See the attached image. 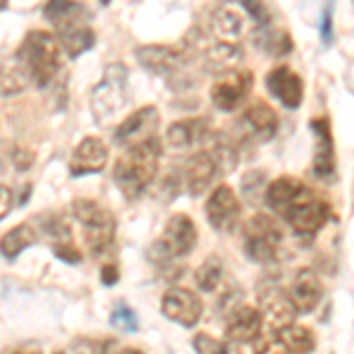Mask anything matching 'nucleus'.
Masks as SVG:
<instances>
[{
  "label": "nucleus",
  "instance_id": "1",
  "mask_svg": "<svg viewBox=\"0 0 354 354\" xmlns=\"http://www.w3.org/2000/svg\"><path fill=\"white\" fill-rule=\"evenodd\" d=\"M267 205L290 225L295 234H317L328 222V203L298 177L283 175L267 187Z\"/></svg>",
  "mask_w": 354,
  "mask_h": 354
},
{
  "label": "nucleus",
  "instance_id": "2",
  "mask_svg": "<svg viewBox=\"0 0 354 354\" xmlns=\"http://www.w3.org/2000/svg\"><path fill=\"white\" fill-rule=\"evenodd\" d=\"M158 161H161V145H158L156 137L130 145L128 151L118 158L116 165H113V182L128 201L140 198L149 189V185L158 173Z\"/></svg>",
  "mask_w": 354,
  "mask_h": 354
},
{
  "label": "nucleus",
  "instance_id": "3",
  "mask_svg": "<svg viewBox=\"0 0 354 354\" xmlns=\"http://www.w3.org/2000/svg\"><path fill=\"white\" fill-rule=\"evenodd\" d=\"M45 19L55 26L59 48L68 57H81L95 45V31L90 26V12L76 0H50L45 5Z\"/></svg>",
  "mask_w": 354,
  "mask_h": 354
},
{
  "label": "nucleus",
  "instance_id": "4",
  "mask_svg": "<svg viewBox=\"0 0 354 354\" xmlns=\"http://www.w3.org/2000/svg\"><path fill=\"white\" fill-rule=\"evenodd\" d=\"M15 62L24 71L28 83L48 88L62 66L59 41L48 31H28L17 50Z\"/></svg>",
  "mask_w": 354,
  "mask_h": 354
},
{
  "label": "nucleus",
  "instance_id": "5",
  "mask_svg": "<svg viewBox=\"0 0 354 354\" xmlns=\"http://www.w3.org/2000/svg\"><path fill=\"white\" fill-rule=\"evenodd\" d=\"M73 218L81 225L83 239L88 250L100 258V255L109 253V248L113 245V236H116V220L104 205L90 201V198H78L71 203Z\"/></svg>",
  "mask_w": 354,
  "mask_h": 354
},
{
  "label": "nucleus",
  "instance_id": "6",
  "mask_svg": "<svg viewBox=\"0 0 354 354\" xmlns=\"http://www.w3.org/2000/svg\"><path fill=\"white\" fill-rule=\"evenodd\" d=\"M283 245V230L277 218L265 213L253 215L243 227V250L253 262L267 265L274 262L281 253Z\"/></svg>",
  "mask_w": 354,
  "mask_h": 354
},
{
  "label": "nucleus",
  "instance_id": "7",
  "mask_svg": "<svg viewBox=\"0 0 354 354\" xmlns=\"http://www.w3.org/2000/svg\"><path fill=\"white\" fill-rule=\"evenodd\" d=\"M128 102V71L121 64L106 68L102 81L95 85L90 97V109L100 123H106L113 113H118Z\"/></svg>",
  "mask_w": 354,
  "mask_h": 354
},
{
  "label": "nucleus",
  "instance_id": "8",
  "mask_svg": "<svg viewBox=\"0 0 354 354\" xmlns=\"http://www.w3.org/2000/svg\"><path fill=\"white\" fill-rule=\"evenodd\" d=\"M196 245V225L189 215L177 213L168 220L163 230V236L158 239V243L153 245V258L161 260H175L182 255L192 253Z\"/></svg>",
  "mask_w": 354,
  "mask_h": 354
},
{
  "label": "nucleus",
  "instance_id": "9",
  "mask_svg": "<svg viewBox=\"0 0 354 354\" xmlns=\"http://www.w3.org/2000/svg\"><path fill=\"white\" fill-rule=\"evenodd\" d=\"M135 57L147 71L165 76L168 81H175L189 64V55L185 48H168V45H142L137 48Z\"/></svg>",
  "mask_w": 354,
  "mask_h": 354
},
{
  "label": "nucleus",
  "instance_id": "10",
  "mask_svg": "<svg viewBox=\"0 0 354 354\" xmlns=\"http://www.w3.org/2000/svg\"><path fill=\"white\" fill-rule=\"evenodd\" d=\"M205 218L220 234H232L236 230L239 218H241V203L230 185H220L210 192L208 203H205Z\"/></svg>",
  "mask_w": 354,
  "mask_h": 354
},
{
  "label": "nucleus",
  "instance_id": "11",
  "mask_svg": "<svg viewBox=\"0 0 354 354\" xmlns=\"http://www.w3.org/2000/svg\"><path fill=\"white\" fill-rule=\"evenodd\" d=\"M253 88V73L241 71V68H230L225 71L210 88V100L220 111H234L243 104Z\"/></svg>",
  "mask_w": 354,
  "mask_h": 354
},
{
  "label": "nucleus",
  "instance_id": "12",
  "mask_svg": "<svg viewBox=\"0 0 354 354\" xmlns=\"http://www.w3.org/2000/svg\"><path fill=\"white\" fill-rule=\"evenodd\" d=\"M161 312L173 324H180L185 328H194L203 314V302L189 288H168L161 300Z\"/></svg>",
  "mask_w": 354,
  "mask_h": 354
},
{
  "label": "nucleus",
  "instance_id": "13",
  "mask_svg": "<svg viewBox=\"0 0 354 354\" xmlns=\"http://www.w3.org/2000/svg\"><path fill=\"white\" fill-rule=\"evenodd\" d=\"M312 133L317 137L312 158V175L319 182H324V185H333L335 177H338V163H335L333 135H330V125L326 118H314Z\"/></svg>",
  "mask_w": 354,
  "mask_h": 354
},
{
  "label": "nucleus",
  "instance_id": "14",
  "mask_svg": "<svg viewBox=\"0 0 354 354\" xmlns=\"http://www.w3.org/2000/svg\"><path fill=\"white\" fill-rule=\"evenodd\" d=\"M314 333L305 326H290L277 330L265 345L258 347L255 354H312L314 352Z\"/></svg>",
  "mask_w": 354,
  "mask_h": 354
},
{
  "label": "nucleus",
  "instance_id": "15",
  "mask_svg": "<svg viewBox=\"0 0 354 354\" xmlns=\"http://www.w3.org/2000/svg\"><path fill=\"white\" fill-rule=\"evenodd\" d=\"M267 90L286 109H298L302 95H305V83H302V78L290 66L279 64L267 73Z\"/></svg>",
  "mask_w": 354,
  "mask_h": 354
},
{
  "label": "nucleus",
  "instance_id": "16",
  "mask_svg": "<svg viewBox=\"0 0 354 354\" xmlns=\"http://www.w3.org/2000/svg\"><path fill=\"white\" fill-rule=\"evenodd\" d=\"M158 121H161V116H158L156 106H142L118 125L116 133H113V142L116 145H137L142 140L156 137L153 133L158 128Z\"/></svg>",
  "mask_w": 354,
  "mask_h": 354
},
{
  "label": "nucleus",
  "instance_id": "17",
  "mask_svg": "<svg viewBox=\"0 0 354 354\" xmlns=\"http://www.w3.org/2000/svg\"><path fill=\"white\" fill-rule=\"evenodd\" d=\"M260 305H262V312H260L262 324H265L272 333L290 326L295 314H298L293 302L288 300V293H283V290H279V288H267L265 293L260 295Z\"/></svg>",
  "mask_w": 354,
  "mask_h": 354
},
{
  "label": "nucleus",
  "instance_id": "18",
  "mask_svg": "<svg viewBox=\"0 0 354 354\" xmlns=\"http://www.w3.org/2000/svg\"><path fill=\"white\" fill-rule=\"evenodd\" d=\"M106 161H109V147L100 137H83V142L73 151L71 175L83 177L90 173H100L106 168Z\"/></svg>",
  "mask_w": 354,
  "mask_h": 354
},
{
  "label": "nucleus",
  "instance_id": "19",
  "mask_svg": "<svg viewBox=\"0 0 354 354\" xmlns=\"http://www.w3.org/2000/svg\"><path fill=\"white\" fill-rule=\"evenodd\" d=\"M245 31L243 10L234 3H222L210 15V33L218 43H239Z\"/></svg>",
  "mask_w": 354,
  "mask_h": 354
},
{
  "label": "nucleus",
  "instance_id": "20",
  "mask_svg": "<svg viewBox=\"0 0 354 354\" xmlns=\"http://www.w3.org/2000/svg\"><path fill=\"white\" fill-rule=\"evenodd\" d=\"M324 298V288L319 277L312 270H300L295 274L293 283L288 288V300L293 302L298 314H310L319 307V302Z\"/></svg>",
  "mask_w": 354,
  "mask_h": 354
},
{
  "label": "nucleus",
  "instance_id": "21",
  "mask_svg": "<svg viewBox=\"0 0 354 354\" xmlns=\"http://www.w3.org/2000/svg\"><path fill=\"white\" fill-rule=\"evenodd\" d=\"M225 330L232 342H253L262 333V314L255 307L236 305L227 317Z\"/></svg>",
  "mask_w": 354,
  "mask_h": 354
},
{
  "label": "nucleus",
  "instance_id": "22",
  "mask_svg": "<svg viewBox=\"0 0 354 354\" xmlns=\"http://www.w3.org/2000/svg\"><path fill=\"white\" fill-rule=\"evenodd\" d=\"M243 125L250 130V135L258 137V142H270L279 130V116L267 102L255 100L245 106L243 111Z\"/></svg>",
  "mask_w": 354,
  "mask_h": 354
},
{
  "label": "nucleus",
  "instance_id": "23",
  "mask_svg": "<svg viewBox=\"0 0 354 354\" xmlns=\"http://www.w3.org/2000/svg\"><path fill=\"white\" fill-rule=\"evenodd\" d=\"M208 135V123L205 118H187V121H177L165 130V140L170 147L182 149V147L196 145V142L205 140Z\"/></svg>",
  "mask_w": 354,
  "mask_h": 354
},
{
  "label": "nucleus",
  "instance_id": "24",
  "mask_svg": "<svg viewBox=\"0 0 354 354\" xmlns=\"http://www.w3.org/2000/svg\"><path fill=\"white\" fill-rule=\"evenodd\" d=\"M36 241H38V232L33 230L31 225L12 227V230L0 239V253H3V258L15 260L17 255H21L26 248H31Z\"/></svg>",
  "mask_w": 354,
  "mask_h": 354
},
{
  "label": "nucleus",
  "instance_id": "25",
  "mask_svg": "<svg viewBox=\"0 0 354 354\" xmlns=\"http://www.w3.org/2000/svg\"><path fill=\"white\" fill-rule=\"evenodd\" d=\"M258 43L260 48L265 50V53H270L274 57H286L290 55V50H293V41H290V36L286 31H281V28H272L270 24L267 26H258Z\"/></svg>",
  "mask_w": 354,
  "mask_h": 354
},
{
  "label": "nucleus",
  "instance_id": "26",
  "mask_svg": "<svg viewBox=\"0 0 354 354\" xmlns=\"http://www.w3.org/2000/svg\"><path fill=\"white\" fill-rule=\"evenodd\" d=\"M241 59V48L239 43H218L215 41L213 45H205V62H210L213 68H230Z\"/></svg>",
  "mask_w": 354,
  "mask_h": 354
},
{
  "label": "nucleus",
  "instance_id": "27",
  "mask_svg": "<svg viewBox=\"0 0 354 354\" xmlns=\"http://www.w3.org/2000/svg\"><path fill=\"white\" fill-rule=\"evenodd\" d=\"M26 76L19 68L17 62H5L0 59V95L10 97V95H19L26 88Z\"/></svg>",
  "mask_w": 354,
  "mask_h": 354
},
{
  "label": "nucleus",
  "instance_id": "28",
  "mask_svg": "<svg viewBox=\"0 0 354 354\" xmlns=\"http://www.w3.org/2000/svg\"><path fill=\"white\" fill-rule=\"evenodd\" d=\"M222 281H225V267H222L220 260L213 258V260L203 262L196 270V283L205 293H215V290L222 286Z\"/></svg>",
  "mask_w": 354,
  "mask_h": 354
},
{
  "label": "nucleus",
  "instance_id": "29",
  "mask_svg": "<svg viewBox=\"0 0 354 354\" xmlns=\"http://www.w3.org/2000/svg\"><path fill=\"white\" fill-rule=\"evenodd\" d=\"M194 350H196V354H239L236 347H232L230 342H222L205 333L194 335Z\"/></svg>",
  "mask_w": 354,
  "mask_h": 354
},
{
  "label": "nucleus",
  "instance_id": "30",
  "mask_svg": "<svg viewBox=\"0 0 354 354\" xmlns=\"http://www.w3.org/2000/svg\"><path fill=\"white\" fill-rule=\"evenodd\" d=\"M239 5H241L243 12L248 15L258 26H267V24H270L272 15H270V10H267L265 0H239Z\"/></svg>",
  "mask_w": 354,
  "mask_h": 354
},
{
  "label": "nucleus",
  "instance_id": "31",
  "mask_svg": "<svg viewBox=\"0 0 354 354\" xmlns=\"http://www.w3.org/2000/svg\"><path fill=\"white\" fill-rule=\"evenodd\" d=\"M109 322H111L113 328H121V330H137V326H140V322H137V314L130 310V307H125V305H118L116 310L111 312Z\"/></svg>",
  "mask_w": 354,
  "mask_h": 354
},
{
  "label": "nucleus",
  "instance_id": "32",
  "mask_svg": "<svg viewBox=\"0 0 354 354\" xmlns=\"http://www.w3.org/2000/svg\"><path fill=\"white\" fill-rule=\"evenodd\" d=\"M265 173L262 170H253V173H248L241 180V189H243V196H250V201H255V198L260 196L262 189H265Z\"/></svg>",
  "mask_w": 354,
  "mask_h": 354
},
{
  "label": "nucleus",
  "instance_id": "33",
  "mask_svg": "<svg viewBox=\"0 0 354 354\" xmlns=\"http://www.w3.org/2000/svg\"><path fill=\"white\" fill-rule=\"evenodd\" d=\"M53 250H55V258H59V260H64V262H71V265L81 262V253H78V250L73 248L71 241L53 243Z\"/></svg>",
  "mask_w": 354,
  "mask_h": 354
},
{
  "label": "nucleus",
  "instance_id": "34",
  "mask_svg": "<svg viewBox=\"0 0 354 354\" xmlns=\"http://www.w3.org/2000/svg\"><path fill=\"white\" fill-rule=\"evenodd\" d=\"M319 31H322V43L326 45V48L333 45V5H326V10H324Z\"/></svg>",
  "mask_w": 354,
  "mask_h": 354
},
{
  "label": "nucleus",
  "instance_id": "35",
  "mask_svg": "<svg viewBox=\"0 0 354 354\" xmlns=\"http://www.w3.org/2000/svg\"><path fill=\"white\" fill-rule=\"evenodd\" d=\"M97 354H142L140 350H133V347H123V345H118V342H111V340H106L104 345L97 350Z\"/></svg>",
  "mask_w": 354,
  "mask_h": 354
},
{
  "label": "nucleus",
  "instance_id": "36",
  "mask_svg": "<svg viewBox=\"0 0 354 354\" xmlns=\"http://www.w3.org/2000/svg\"><path fill=\"white\" fill-rule=\"evenodd\" d=\"M10 210H12V192L5 185H0V220L8 218Z\"/></svg>",
  "mask_w": 354,
  "mask_h": 354
},
{
  "label": "nucleus",
  "instance_id": "37",
  "mask_svg": "<svg viewBox=\"0 0 354 354\" xmlns=\"http://www.w3.org/2000/svg\"><path fill=\"white\" fill-rule=\"evenodd\" d=\"M116 281H118V267L106 265L104 270H102V283H104V286H113Z\"/></svg>",
  "mask_w": 354,
  "mask_h": 354
},
{
  "label": "nucleus",
  "instance_id": "38",
  "mask_svg": "<svg viewBox=\"0 0 354 354\" xmlns=\"http://www.w3.org/2000/svg\"><path fill=\"white\" fill-rule=\"evenodd\" d=\"M12 354H41V350H21V352H12Z\"/></svg>",
  "mask_w": 354,
  "mask_h": 354
},
{
  "label": "nucleus",
  "instance_id": "39",
  "mask_svg": "<svg viewBox=\"0 0 354 354\" xmlns=\"http://www.w3.org/2000/svg\"><path fill=\"white\" fill-rule=\"evenodd\" d=\"M5 5H8V0H0V10H5Z\"/></svg>",
  "mask_w": 354,
  "mask_h": 354
},
{
  "label": "nucleus",
  "instance_id": "40",
  "mask_svg": "<svg viewBox=\"0 0 354 354\" xmlns=\"http://www.w3.org/2000/svg\"><path fill=\"white\" fill-rule=\"evenodd\" d=\"M76 354H93V352H90V350H78Z\"/></svg>",
  "mask_w": 354,
  "mask_h": 354
},
{
  "label": "nucleus",
  "instance_id": "41",
  "mask_svg": "<svg viewBox=\"0 0 354 354\" xmlns=\"http://www.w3.org/2000/svg\"><path fill=\"white\" fill-rule=\"evenodd\" d=\"M100 3H102V5H109V3H111V0H100Z\"/></svg>",
  "mask_w": 354,
  "mask_h": 354
},
{
  "label": "nucleus",
  "instance_id": "42",
  "mask_svg": "<svg viewBox=\"0 0 354 354\" xmlns=\"http://www.w3.org/2000/svg\"><path fill=\"white\" fill-rule=\"evenodd\" d=\"M57 354H64V352H57Z\"/></svg>",
  "mask_w": 354,
  "mask_h": 354
}]
</instances>
